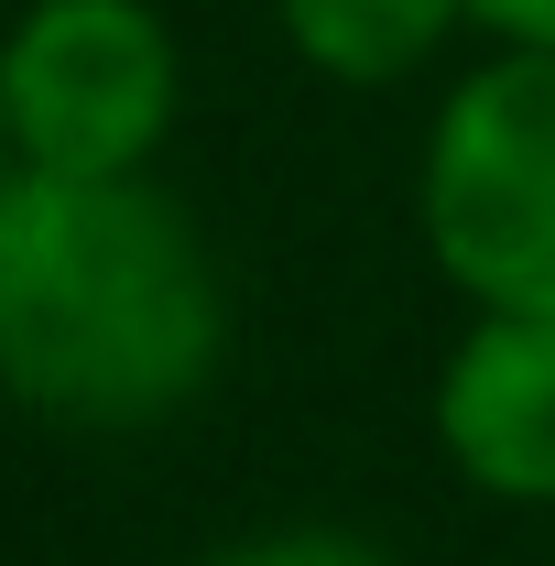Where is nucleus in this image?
<instances>
[{
  "label": "nucleus",
  "instance_id": "f257e3e1",
  "mask_svg": "<svg viewBox=\"0 0 555 566\" xmlns=\"http://www.w3.org/2000/svg\"><path fill=\"white\" fill-rule=\"evenodd\" d=\"M229 283L153 175L0 186V403L66 436H153L218 381Z\"/></svg>",
  "mask_w": 555,
  "mask_h": 566
},
{
  "label": "nucleus",
  "instance_id": "f03ea898",
  "mask_svg": "<svg viewBox=\"0 0 555 566\" xmlns=\"http://www.w3.org/2000/svg\"><path fill=\"white\" fill-rule=\"evenodd\" d=\"M415 229L469 316H555V55L501 44L447 87L415 164Z\"/></svg>",
  "mask_w": 555,
  "mask_h": 566
},
{
  "label": "nucleus",
  "instance_id": "7ed1b4c3",
  "mask_svg": "<svg viewBox=\"0 0 555 566\" xmlns=\"http://www.w3.org/2000/svg\"><path fill=\"white\" fill-rule=\"evenodd\" d=\"M0 120L33 175H153L186 120V44L153 0H22L0 33Z\"/></svg>",
  "mask_w": 555,
  "mask_h": 566
},
{
  "label": "nucleus",
  "instance_id": "20e7f679",
  "mask_svg": "<svg viewBox=\"0 0 555 566\" xmlns=\"http://www.w3.org/2000/svg\"><path fill=\"white\" fill-rule=\"evenodd\" d=\"M436 458L480 501L555 512V316H469L436 359Z\"/></svg>",
  "mask_w": 555,
  "mask_h": 566
},
{
  "label": "nucleus",
  "instance_id": "39448f33",
  "mask_svg": "<svg viewBox=\"0 0 555 566\" xmlns=\"http://www.w3.org/2000/svg\"><path fill=\"white\" fill-rule=\"evenodd\" d=\"M273 22L327 87H404L447 55L469 0H273Z\"/></svg>",
  "mask_w": 555,
  "mask_h": 566
},
{
  "label": "nucleus",
  "instance_id": "423d86ee",
  "mask_svg": "<svg viewBox=\"0 0 555 566\" xmlns=\"http://www.w3.org/2000/svg\"><path fill=\"white\" fill-rule=\"evenodd\" d=\"M208 566H392V556L359 545V534H327V523H283V534H251V545H229Z\"/></svg>",
  "mask_w": 555,
  "mask_h": 566
},
{
  "label": "nucleus",
  "instance_id": "0eeeda50",
  "mask_svg": "<svg viewBox=\"0 0 555 566\" xmlns=\"http://www.w3.org/2000/svg\"><path fill=\"white\" fill-rule=\"evenodd\" d=\"M490 44H523V55H555V0H469Z\"/></svg>",
  "mask_w": 555,
  "mask_h": 566
},
{
  "label": "nucleus",
  "instance_id": "6e6552de",
  "mask_svg": "<svg viewBox=\"0 0 555 566\" xmlns=\"http://www.w3.org/2000/svg\"><path fill=\"white\" fill-rule=\"evenodd\" d=\"M11 175H22V153H11V120H0V186H11Z\"/></svg>",
  "mask_w": 555,
  "mask_h": 566
}]
</instances>
